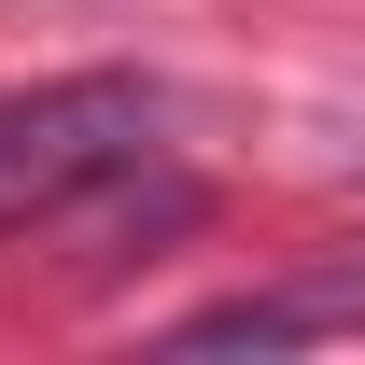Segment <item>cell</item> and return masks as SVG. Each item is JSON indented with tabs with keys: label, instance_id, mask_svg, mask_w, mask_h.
<instances>
[{
	"label": "cell",
	"instance_id": "obj_1",
	"mask_svg": "<svg viewBox=\"0 0 365 365\" xmlns=\"http://www.w3.org/2000/svg\"><path fill=\"white\" fill-rule=\"evenodd\" d=\"M113 155H140V98L127 85H56V98H29V113L0 127V197L43 211V197H71V182L113 169Z\"/></svg>",
	"mask_w": 365,
	"mask_h": 365
},
{
	"label": "cell",
	"instance_id": "obj_2",
	"mask_svg": "<svg viewBox=\"0 0 365 365\" xmlns=\"http://www.w3.org/2000/svg\"><path fill=\"white\" fill-rule=\"evenodd\" d=\"M365 323V281H309V295H225V309L182 323V351H295V337H337Z\"/></svg>",
	"mask_w": 365,
	"mask_h": 365
}]
</instances>
